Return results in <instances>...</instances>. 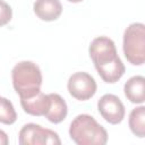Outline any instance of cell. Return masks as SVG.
Wrapping results in <instances>:
<instances>
[{"label":"cell","mask_w":145,"mask_h":145,"mask_svg":"<svg viewBox=\"0 0 145 145\" xmlns=\"http://www.w3.org/2000/svg\"><path fill=\"white\" fill-rule=\"evenodd\" d=\"M88 52L97 74L105 83L113 84L123 76L126 68L111 39L106 36L95 37L89 45Z\"/></svg>","instance_id":"6da1fadb"},{"label":"cell","mask_w":145,"mask_h":145,"mask_svg":"<svg viewBox=\"0 0 145 145\" xmlns=\"http://www.w3.org/2000/svg\"><path fill=\"white\" fill-rule=\"evenodd\" d=\"M12 85L20 99H28L41 92L42 72L32 61H20L11 70Z\"/></svg>","instance_id":"7a4b0ae2"},{"label":"cell","mask_w":145,"mask_h":145,"mask_svg":"<svg viewBox=\"0 0 145 145\" xmlns=\"http://www.w3.org/2000/svg\"><path fill=\"white\" fill-rule=\"evenodd\" d=\"M69 136L77 145H104L108 133L89 114H78L70 123Z\"/></svg>","instance_id":"3957f363"},{"label":"cell","mask_w":145,"mask_h":145,"mask_svg":"<svg viewBox=\"0 0 145 145\" xmlns=\"http://www.w3.org/2000/svg\"><path fill=\"white\" fill-rule=\"evenodd\" d=\"M123 54L129 63L142 66L145 60V26L142 23L130 24L123 33Z\"/></svg>","instance_id":"277c9868"},{"label":"cell","mask_w":145,"mask_h":145,"mask_svg":"<svg viewBox=\"0 0 145 145\" xmlns=\"http://www.w3.org/2000/svg\"><path fill=\"white\" fill-rule=\"evenodd\" d=\"M20 145H60L58 134L36 123H26L19 131Z\"/></svg>","instance_id":"5b68a950"},{"label":"cell","mask_w":145,"mask_h":145,"mask_svg":"<svg viewBox=\"0 0 145 145\" xmlns=\"http://www.w3.org/2000/svg\"><path fill=\"white\" fill-rule=\"evenodd\" d=\"M96 82L87 72L78 71L72 74L67 83L69 94L79 101H86L94 96L96 92Z\"/></svg>","instance_id":"8992f818"},{"label":"cell","mask_w":145,"mask_h":145,"mask_svg":"<svg viewBox=\"0 0 145 145\" xmlns=\"http://www.w3.org/2000/svg\"><path fill=\"white\" fill-rule=\"evenodd\" d=\"M97 110L102 118L111 123L118 125L125 118V105L121 100L114 94H104L97 101Z\"/></svg>","instance_id":"52a82bcc"},{"label":"cell","mask_w":145,"mask_h":145,"mask_svg":"<svg viewBox=\"0 0 145 145\" xmlns=\"http://www.w3.org/2000/svg\"><path fill=\"white\" fill-rule=\"evenodd\" d=\"M33 9L40 19L52 22L60 17L62 12V5L60 0H36Z\"/></svg>","instance_id":"ba28073f"},{"label":"cell","mask_w":145,"mask_h":145,"mask_svg":"<svg viewBox=\"0 0 145 145\" xmlns=\"http://www.w3.org/2000/svg\"><path fill=\"white\" fill-rule=\"evenodd\" d=\"M20 105L26 113L35 117H42L45 116V113L48 112L50 105V97L49 94L46 95L40 92L32 97L20 99Z\"/></svg>","instance_id":"9c48e42d"},{"label":"cell","mask_w":145,"mask_h":145,"mask_svg":"<svg viewBox=\"0 0 145 145\" xmlns=\"http://www.w3.org/2000/svg\"><path fill=\"white\" fill-rule=\"evenodd\" d=\"M126 97L136 104H142L145 101V78L143 76H134L129 78L123 86Z\"/></svg>","instance_id":"30bf717a"},{"label":"cell","mask_w":145,"mask_h":145,"mask_svg":"<svg viewBox=\"0 0 145 145\" xmlns=\"http://www.w3.org/2000/svg\"><path fill=\"white\" fill-rule=\"evenodd\" d=\"M49 97H50V105L44 117L52 123H60L67 117L68 113L67 103L57 93L49 94Z\"/></svg>","instance_id":"8fae6325"},{"label":"cell","mask_w":145,"mask_h":145,"mask_svg":"<svg viewBox=\"0 0 145 145\" xmlns=\"http://www.w3.org/2000/svg\"><path fill=\"white\" fill-rule=\"evenodd\" d=\"M128 123L131 133L135 136L139 138H143L145 136V106L144 105H140L131 110L129 114Z\"/></svg>","instance_id":"7c38bea8"},{"label":"cell","mask_w":145,"mask_h":145,"mask_svg":"<svg viewBox=\"0 0 145 145\" xmlns=\"http://www.w3.org/2000/svg\"><path fill=\"white\" fill-rule=\"evenodd\" d=\"M17 119V113L14 109L12 103L0 96V122L5 125H12Z\"/></svg>","instance_id":"4fadbf2b"},{"label":"cell","mask_w":145,"mask_h":145,"mask_svg":"<svg viewBox=\"0 0 145 145\" xmlns=\"http://www.w3.org/2000/svg\"><path fill=\"white\" fill-rule=\"evenodd\" d=\"M12 17V10L10 6L5 2L3 0H0V27L7 25Z\"/></svg>","instance_id":"5bb4252c"},{"label":"cell","mask_w":145,"mask_h":145,"mask_svg":"<svg viewBox=\"0 0 145 145\" xmlns=\"http://www.w3.org/2000/svg\"><path fill=\"white\" fill-rule=\"evenodd\" d=\"M9 144V139L7 134L0 129V145H8Z\"/></svg>","instance_id":"9a60e30c"},{"label":"cell","mask_w":145,"mask_h":145,"mask_svg":"<svg viewBox=\"0 0 145 145\" xmlns=\"http://www.w3.org/2000/svg\"><path fill=\"white\" fill-rule=\"evenodd\" d=\"M69 2H72V3H77V2H82L83 0H68Z\"/></svg>","instance_id":"2e32d148"}]
</instances>
